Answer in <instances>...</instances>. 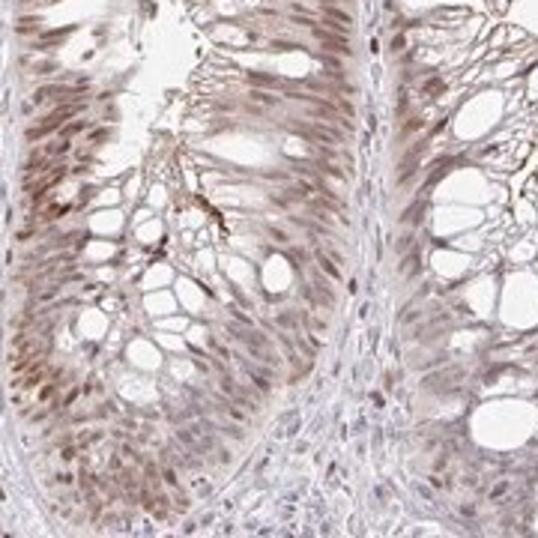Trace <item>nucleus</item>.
<instances>
[{"label":"nucleus","instance_id":"nucleus-1","mask_svg":"<svg viewBox=\"0 0 538 538\" xmlns=\"http://www.w3.org/2000/svg\"><path fill=\"white\" fill-rule=\"evenodd\" d=\"M311 33H314L317 39L323 42V48H329V51H338V54H353L350 51V42H347V36H338V33H329V30H323V27H311Z\"/></svg>","mask_w":538,"mask_h":538},{"label":"nucleus","instance_id":"nucleus-2","mask_svg":"<svg viewBox=\"0 0 538 538\" xmlns=\"http://www.w3.org/2000/svg\"><path fill=\"white\" fill-rule=\"evenodd\" d=\"M75 30H78V24H66V27H60V30H48V33H42V36H39V42H36L33 48H36V51H45V48H48L51 42H63L66 36H72Z\"/></svg>","mask_w":538,"mask_h":538},{"label":"nucleus","instance_id":"nucleus-3","mask_svg":"<svg viewBox=\"0 0 538 538\" xmlns=\"http://www.w3.org/2000/svg\"><path fill=\"white\" fill-rule=\"evenodd\" d=\"M314 260H317V266H320V269H323V272H326L329 278H335V281L341 278V272H338V266H335V263L329 260V254H326V252H314Z\"/></svg>","mask_w":538,"mask_h":538},{"label":"nucleus","instance_id":"nucleus-4","mask_svg":"<svg viewBox=\"0 0 538 538\" xmlns=\"http://www.w3.org/2000/svg\"><path fill=\"white\" fill-rule=\"evenodd\" d=\"M39 27H42V18L39 15H21V21H18V27H15V33H39Z\"/></svg>","mask_w":538,"mask_h":538},{"label":"nucleus","instance_id":"nucleus-5","mask_svg":"<svg viewBox=\"0 0 538 538\" xmlns=\"http://www.w3.org/2000/svg\"><path fill=\"white\" fill-rule=\"evenodd\" d=\"M249 380H252V386L257 389V392H260V395H269V392H272L269 380H266V377H260V374H254L252 368H249Z\"/></svg>","mask_w":538,"mask_h":538},{"label":"nucleus","instance_id":"nucleus-6","mask_svg":"<svg viewBox=\"0 0 538 538\" xmlns=\"http://www.w3.org/2000/svg\"><path fill=\"white\" fill-rule=\"evenodd\" d=\"M66 213H69V206H48V210L39 216V222H54V219H63Z\"/></svg>","mask_w":538,"mask_h":538},{"label":"nucleus","instance_id":"nucleus-7","mask_svg":"<svg viewBox=\"0 0 538 538\" xmlns=\"http://www.w3.org/2000/svg\"><path fill=\"white\" fill-rule=\"evenodd\" d=\"M84 129H90V123H87V120H78V123H69V126H63V129H60V135L69 141L72 135H78V132H84Z\"/></svg>","mask_w":538,"mask_h":538},{"label":"nucleus","instance_id":"nucleus-8","mask_svg":"<svg viewBox=\"0 0 538 538\" xmlns=\"http://www.w3.org/2000/svg\"><path fill=\"white\" fill-rule=\"evenodd\" d=\"M249 81H252V84H260V87H275V84H278V78H272V75H257V72H249Z\"/></svg>","mask_w":538,"mask_h":538},{"label":"nucleus","instance_id":"nucleus-9","mask_svg":"<svg viewBox=\"0 0 538 538\" xmlns=\"http://www.w3.org/2000/svg\"><path fill=\"white\" fill-rule=\"evenodd\" d=\"M326 18H332V21H347V24H353V18H350L344 9H335V6H326Z\"/></svg>","mask_w":538,"mask_h":538},{"label":"nucleus","instance_id":"nucleus-10","mask_svg":"<svg viewBox=\"0 0 538 538\" xmlns=\"http://www.w3.org/2000/svg\"><path fill=\"white\" fill-rule=\"evenodd\" d=\"M161 478H164V484H168V487H180L177 470H174V467H168V464H164V470H161Z\"/></svg>","mask_w":538,"mask_h":538},{"label":"nucleus","instance_id":"nucleus-11","mask_svg":"<svg viewBox=\"0 0 538 538\" xmlns=\"http://www.w3.org/2000/svg\"><path fill=\"white\" fill-rule=\"evenodd\" d=\"M293 48H302V45H296V42H284V39H272V45H269V51H293Z\"/></svg>","mask_w":538,"mask_h":538},{"label":"nucleus","instance_id":"nucleus-12","mask_svg":"<svg viewBox=\"0 0 538 538\" xmlns=\"http://www.w3.org/2000/svg\"><path fill=\"white\" fill-rule=\"evenodd\" d=\"M269 236H272L275 242H287V239H290L284 230H281V227H275V224H269Z\"/></svg>","mask_w":538,"mask_h":538},{"label":"nucleus","instance_id":"nucleus-13","mask_svg":"<svg viewBox=\"0 0 538 538\" xmlns=\"http://www.w3.org/2000/svg\"><path fill=\"white\" fill-rule=\"evenodd\" d=\"M57 386H60V383H48V386H42V392H39V401H48V398H51V392H54Z\"/></svg>","mask_w":538,"mask_h":538},{"label":"nucleus","instance_id":"nucleus-14","mask_svg":"<svg viewBox=\"0 0 538 538\" xmlns=\"http://www.w3.org/2000/svg\"><path fill=\"white\" fill-rule=\"evenodd\" d=\"M75 454H78V448H75V445H66L63 451H60V458H63V461H72Z\"/></svg>","mask_w":538,"mask_h":538},{"label":"nucleus","instance_id":"nucleus-15","mask_svg":"<svg viewBox=\"0 0 538 538\" xmlns=\"http://www.w3.org/2000/svg\"><path fill=\"white\" fill-rule=\"evenodd\" d=\"M105 135H108V129H96L93 135H90V141H102Z\"/></svg>","mask_w":538,"mask_h":538},{"label":"nucleus","instance_id":"nucleus-16","mask_svg":"<svg viewBox=\"0 0 538 538\" xmlns=\"http://www.w3.org/2000/svg\"><path fill=\"white\" fill-rule=\"evenodd\" d=\"M392 48H395V51H401V48H404V36H395V42H392Z\"/></svg>","mask_w":538,"mask_h":538}]
</instances>
